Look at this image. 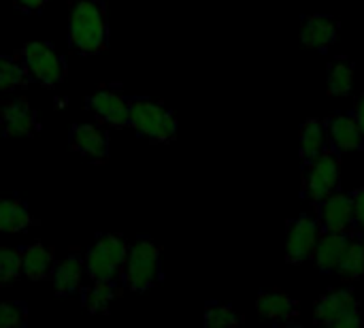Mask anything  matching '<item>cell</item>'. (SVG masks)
<instances>
[{
  "label": "cell",
  "instance_id": "1",
  "mask_svg": "<svg viewBox=\"0 0 364 328\" xmlns=\"http://www.w3.org/2000/svg\"><path fill=\"white\" fill-rule=\"evenodd\" d=\"M68 43L81 55L100 53L109 47V19L105 2L83 0L75 4L68 19Z\"/></svg>",
  "mask_w": 364,
  "mask_h": 328
},
{
  "label": "cell",
  "instance_id": "2",
  "mask_svg": "<svg viewBox=\"0 0 364 328\" xmlns=\"http://www.w3.org/2000/svg\"><path fill=\"white\" fill-rule=\"evenodd\" d=\"M119 277L130 292H145V290L154 288L162 280L160 248L151 239L139 237L128 248L126 265H124Z\"/></svg>",
  "mask_w": 364,
  "mask_h": 328
},
{
  "label": "cell",
  "instance_id": "3",
  "mask_svg": "<svg viewBox=\"0 0 364 328\" xmlns=\"http://www.w3.org/2000/svg\"><path fill=\"white\" fill-rule=\"evenodd\" d=\"M128 126L136 130V134L149 139L151 143H168L177 134V117L160 102L139 96L130 98V115Z\"/></svg>",
  "mask_w": 364,
  "mask_h": 328
},
{
  "label": "cell",
  "instance_id": "4",
  "mask_svg": "<svg viewBox=\"0 0 364 328\" xmlns=\"http://www.w3.org/2000/svg\"><path fill=\"white\" fill-rule=\"evenodd\" d=\"M128 241L119 235L105 233L94 239L85 252V273L90 280H117L126 265Z\"/></svg>",
  "mask_w": 364,
  "mask_h": 328
},
{
  "label": "cell",
  "instance_id": "5",
  "mask_svg": "<svg viewBox=\"0 0 364 328\" xmlns=\"http://www.w3.org/2000/svg\"><path fill=\"white\" fill-rule=\"evenodd\" d=\"M19 60L26 66L30 81H36L41 85L53 88L66 77V60L47 43H26L19 51Z\"/></svg>",
  "mask_w": 364,
  "mask_h": 328
},
{
  "label": "cell",
  "instance_id": "6",
  "mask_svg": "<svg viewBox=\"0 0 364 328\" xmlns=\"http://www.w3.org/2000/svg\"><path fill=\"white\" fill-rule=\"evenodd\" d=\"M316 320L335 328H358L363 324L360 303L350 290H333L316 305Z\"/></svg>",
  "mask_w": 364,
  "mask_h": 328
},
{
  "label": "cell",
  "instance_id": "7",
  "mask_svg": "<svg viewBox=\"0 0 364 328\" xmlns=\"http://www.w3.org/2000/svg\"><path fill=\"white\" fill-rule=\"evenodd\" d=\"M339 186V160L335 152H320L314 160H309V169L305 175V192L314 203L324 201Z\"/></svg>",
  "mask_w": 364,
  "mask_h": 328
},
{
  "label": "cell",
  "instance_id": "8",
  "mask_svg": "<svg viewBox=\"0 0 364 328\" xmlns=\"http://www.w3.org/2000/svg\"><path fill=\"white\" fill-rule=\"evenodd\" d=\"M320 237V224L311 216H301L290 224L286 237V256L290 263L301 265L314 256L316 243Z\"/></svg>",
  "mask_w": 364,
  "mask_h": 328
},
{
  "label": "cell",
  "instance_id": "9",
  "mask_svg": "<svg viewBox=\"0 0 364 328\" xmlns=\"http://www.w3.org/2000/svg\"><path fill=\"white\" fill-rule=\"evenodd\" d=\"M90 109L96 113L100 122L113 128H126L128 126V115H130V98L115 90H98L87 98Z\"/></svg>",
  "mask_w": 364,
  "mask_h": 328
},
{
  "label": "cell",
  "instance_id": "10",
  "mask_svg": "<svg viewBox=\"0 0 364 328\" xmlns=\"http://www.w3.org/2000/svg\"><path fill=\"white\" fill-rule=\"evenodd\" d=\"M38 130V115L26 98L4 105L0 113V132L4 137H32Z\"/></svg>",
  "mask_w": 364,
  "mask_h": 328
},
{
  "label": "cell",
  "instance_id": "11",
  "mask_svg": "<svg viewBox=\"0 0 364 328\" xmlns=\"http://www.w3.org/2000/svg\"><path fill=\"white\" fill-rule=\"evenodd\" d=\"M70 145L77 154L92 162L109 158V137L92 124H75L70 130Z\"/></svg>",
  "mask_w": 364,
  "mask_h": 328
},
{
  "label": "cell",
  "instance_id": "12",
  "mask_svg": "<svg viewBox=\"0 0 364 328\" xmlns=\"http://www.w3.org/2000/svg\"><path fill=\"white\" fill-rule=\"evenodd\" d=\"M83 275L85 273V260L79 254L66 256L62 263H55L53 273H51V284L58 297H70L81 292L83 288Z\"/></svg>",
  "mask_w": 364,
  "mask_h": 328
},
{
  "label": "cell",
  "instance_id": "13",
  "mask_svg": "<svg viewBox=\"0 0 364 328\" xmlns=\"http://www.w3.org/2000/svg\"><path fill=\"white\" fill-rule=\"evenodd\" d=\"M320 222L324 231L331 233H348L354 224V211H352V199L341 192L328 194L324 201H320Z\"/></svg>",
  "mask_w": 364,
  "mask_h": 328
},
{
  "label": "cell",
  "instance_id": "14",
  "mask_svg": "<svg viewBox=\"0 0 364 328\" xmlns=\"http://www.w3.org/2000/svg\"><path fill=\"white\" fill-rule=\"evenodd\" d=\"M55 267V252L43 243L21 248V275L30 282L49 280Z\"/></svg>",
  "mask_w": 364,
  "mask_h": 328
},
{
  "label": "cell",
  "instance_id": "15",
  "mask_svg": "<svg viewBox=\"0 0 364 328\" xmlns=\"http://www.w3.org/2000/svg\"><path fill=\"white\" fill-rule=\"evenodd\" d=\"M337 38V23L328 15H309L301 28V41L309 49H326Z\"/></svg>",
  "mask_w": 364,
  "mask_h": 328
},
{
  "label": "cell",
  "instance_id": "16",
  "mask_svg": "<svg viewBox=\"0 0 364 328\" xmlns=\"http://www.w3.org/2000/svg\"><path fill=\"white\" fill-rule=\"evenodd\" d=\"M328 134H331L333 145L339 152H358L364 145L363 130L356 117H350V115H337L335 120H331Z\"/></svg>",
  "mask_w": 364,
  "mask_h": 328
},
{
  "label": "cell",
  "instance_id": "17",
  "mask_svg": "<svg viewBox=\"0 0 364 328\" xmlns=\"http://www.w3.org/2000/svg\"><path fill=\"white\" fill-rule=\"evenodd\" d=\"M346 241H348L346 233H331V231H326L322 237H318V243H316V250H314V258H316V265H318L320 271H324V273L337 271L341 254H343V248H346Z\"/></svg>",
  "mask_w": 364,
  "mask_h": 328
},
{
  "label": "cell",
  "instance_id": "18",
  "mask_svg": "<svg viewBox=\"0 0 364 328\" xmlns=\"http://www.w3.org/2000/svg\"><path fill=\"white\" fill-rule=\"evenodd\" d=\"M256 312L260 318L275 320V322H286L296 318V303L284 295V292H262L256 301Z\"/></svg>",
  "mask_w": 364,
  "mask_h": 328
},
{
  "label": "cell",
  "instance_id": "19",
  "mask_svg": "<svg viewBox=\"0 0 364 328\" xmlns=\"http://www.w3.org/2000/svg\"><path fill=\"white\" fill-rule=\"evenodd\" d=\"M30 226L32 213L21 199H0V233H23Z\"/></svg>",
  "mask_w": 364,
  "mask_h": 328
},
{
  "label": "cell",
  "instance_id": "20",
  "mask_svg": "<svg viewBox=\"0 0 364 328\" xmlns=\"http://www.w3.org/2000/svg\"><path fill=\"white\" fill-rule=\"evenodd\" d=\"M115 280H92V286L81 288V305L87 314H105L115 299Z\"/></svg>",
  "mask_w": 364,
  "mask_h": 328
},
{
  "label": "cell",
  "instance_id": "21",
  "mask_svg": "<svg viewBox=\"0 0 364 328\" xmlns=\"http://www.w3.org/2000/svg\"><path fill=\"white\" fill-rule=\"evenodd\" d=\"M337 271L341 273L343 280H358L364 275V245L358 239H348L339 267Z\"/></svg>",
  "mask_w": 364,
  "mask_h": 328
},
{
  "label": "cell",
  "instance_id": "22",
  "mask_svg": "<svg viewBox=\"0 0 364 328\" xmlns=\"http://www.w3.org/2000/svg\"><path fill=\"white\" fill-rule=\"evenodd\" d=\"M326 145V130L322 122L309 120L301 130V156L305 160H314L320 152H324Z\"/></svg>",
  "mask_w": 364,
  "mask_h": 328
},
{
  "label": "cell",
  "instance_id": "23",
  "mask_svg": "<svg viewBox=\"0 0 364 328\" xmlns=\"http://www.w3.org/2000/svg\"><path fill=\"white\" fill-rule=\"evenodd\" d=\"M30 81L26 66L21 60L11 58V55H0V92L17 90Z\"/></svg>",
  "mask_w": 364,
  "mask_h": 328
},
{
  "label": "cell",
  "instance_id": "24",
  "mask_svg": "<svg viewBox=\"0 0 364 328\" xmlns=\"http://www.w3.org/2000/svg\"><path fill=\"white\" fill-rule=\"evenodd\" d=\"M354 88V66L350 62H335L328 68V92L333 96H348Z\"/></svg>",
  "mask_w": 364,
  "mask_h": 328
},
{
  "label": "cell",
  "instance_id": "25",
  "mask_svg": "<svg viewBox=\"0 0 364 328\" xmlns=\"http://www.w3.org/2000/svg\"><path fill=\"white\" fill-rule=\"evenodd\" d=\"M21 277V250L0 248V286L15 284Z\"/></svg>",
  "mask_w": 364,
  "mask_h": 328
},
{
  "label": "cell",
  "instance_id": "26",
  "mask_svg": "<svg viewBox=\"0 0 364 328\" xmlns=\"http://www.w3.org/2000/svg\"><path fill=\"white\" fill-rule=\"evenodd\" d=\"M205 324L211 328H226L237 327L241 320L237 316V312L230 305H222V303H211L205 307Z\"/></svg>",
  "mask_w": 364,
  "mask_h": 328
},
{
  "label": "cell",
  "instance_id": "27",
  "mask_svg": "<svg viewBox=\"0 0 364 328\" xmlns=\"http://www.w3.org/2000/svg\"><path fill=\"white\" fill-rule=\"evenodd\" d=\"M28 322V305L23 301L0 303V328H19Z\"/></svg>",
  "mask_w": 364,
  "mask_h": 328
},
{
  "label": "cell",
  "instance_id": "28",
  "mask_svg": "<svg viewBox=\"0 0 364 328\" xmlns=\"http://www.w3.org/2000/svg\"><path fill=\"white\" fill-rule=\"evenodd\" d=\"M352 211H354V222L364 231V190L352 196Z\"/></svg>",
  "mask_w": 364,
  "mask_h": 328
},
{
  "label": "cell",
  "instance_id": "29",
  "mask_svg": "<svg viewBox=\"0 0 364 328\" xmlns=\"http://www.w3.org/2000/svg\"><path fill=\"white\" fill-rule=\"evenodd\" d=\"M47 2H49V0H15V4H17L21 11H26V13H38V11L45 9Z\"/></svg>",
  "mask_w": 364,
  "mask_h": 328
},
{
  "label": "cell",
  "instance_id": "30",
  "mask_svg": "<svg viewBox=\"0 0 364 328\" xmlns=\"http://www.w3.org/2000/svg\"><path fill=\"white\" fill-rule=\"evenodd\" d=\"M356 122H358V126H360V130H363L364 134V94L360 96L358 105H356Z\"/></svg>",
  "mask_w": 364,
  "mask_h": 328
},
{
  "label": "cell",
  "instance_id": "31",
  "mask_svg": "<svg viewBox=\"0 0 364 328\" xmlns=\"http://www.w3.org/2000/svg\"><path fill=\"white\" fill-rule=\"evenodd\" d=\"M363 245H364V235H363Z\"/></svg>",
  "mask_w": 364,
  "mask_h": 328
}]
</instances>
